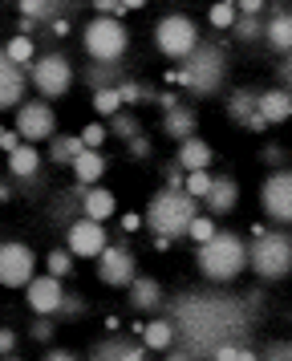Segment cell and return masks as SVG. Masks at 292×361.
I'll use <instances>...</instances> for the list:
<instances>
[{
    "label": "cell",
    "mask_w": 292,
    "mask_h": 361,
    "mask_svg": "<svg viewBox=\"0 0 292 361\" xmlns=\"http://www.w3.org/2000/svg\"><path fill=\"white\" fill-rule=\"evenodd\" d=\"M171 317L178 325V341L171 345V361L211 357L215 345L243 341L252 333V305L224 293H183L171 300Z\"/></svg>",
    "instance_id": "cell-1"
},
{
    "label": "cell",
    "mask_w": 292,
    "mask_h": 361,
    "mask_svg": "<svg viewBox=\"0 0 292 361\" xmlns=\"http://www.w3.org/2000/svg\"><path fill=\"white\" fill-rule=\"evenodd\" d=\"M195 264H199V272L215 284H227V280H236L240 272L252 268V244L236 235V231H215L207 244H195Z\"/></svg>",
    "instance_id": "cell-2"
},
{
    "label": "cell",
    "mask_w": 292,
    "mask_h": 361,
    "mask_svg": "<svg viewBox=\"0 0 292 361\" xmlns=\"http://www.w3.org/2000/svg\"><path fill=\"white\" fill-rule=\"evenodd\" d=\"M195 215H199V199L187 187H162L146 203V228L154 231V235L183 240V235H191Z\"/></svg>",
    "instance_id": "cell-3"
},
{
    "label": "cell",
    "mask_w": 292,
    "mask_h": 361,
    "mask_svg": "<svg viewBox=\"0 0 292 361\" xmlns=\"http://www.w3.org/2000/svg\"><path fill=\"white\" fill-rule=\"evenodd\" d=\"M224 78H227V57H224V49L211 45V41H199V49L178 61V85H183L187 94L211 98V94L224 90Z\"/></svg>",
    "instance_id": "cell-4"
},
{
    "label": "cell",
    "mask_w": 292,
    "mask_h": 361,
    "mask_svg": "<svg viewBox=\"0 0 292 361\" xmlns=\"http://www.w3.org/2000/svg\"><path fill=\"white\" fill-rule=\"evenodd\" d=\"M81 45L90 53V61H122L126 49H130V33L118 17L97 13V17L81 29Z\"/></svg>",
    "instance_id": "cell-5"
},
{
    "label": "cell",
    "mask_w": 292,
    "mask_h": 361,
    "mask_svg": "<svg viewBox=\"0 0 292 361\" xmlns=\"http://www.w3.org/2000/svg\"><path fill=\"white\" fill-rule=\"evenodd\" d=\"M252 272L260 280H284L292 272V235L288 231H264L252 240Z\"/></svg>",
    "instance_id": "cell-6"
},
{
    "label": "cell",
    "mask_w": 292,
    "mask_h": 361,
    "mask_svg": "<svg viewBox=\"0 0 292 361\" xmlns=\"http://www.w3.org/2000/svg\"><path fill=\"white\" fill-rule=\"evenodd\" d=\"M154 49H159L162 57H171V61L191 57V53L199 49V29H195V20L183 17V13L159 17V25H154Z\"/></svg>",
    "instance_id": "cell-7"
},
{
    "label": "cell",
    "mask_w": 292,
    "mask_h": 361,
    "mask_svg": "<svg viewBox=\"0 0 292 361\" xmlns=\"http://www.w3.org/2000/svg\"><path fill=\"white\" fill-rule=\"evenodd\" d=\"M73 61L65 53H41L37 61L29 66V82L41 98H65L69 85H73Z\"/></svg>",
    "instance_id": "cell-8"
},
{
    "label": "cell",
    "mask_w": 292,
    "mask_h": 361,
    "mask_svg": "<svg viewBox=\"0 0 292 361\" xmlns=\"http://www.w3.org/2000/svg\"><path fill=\"white\" fill-rule=\"evenodd\" d=\"M37 276V252L20 240L0 244V284L4 288H25Z\"/></svg>",
    "instance_id": "cell-9"
},
{
    "label": "cell",
    "mask_w": 292,
    "mask_h": 361,
    "mask_svg": "<svg viewBox=\"0 0 292 361\" xmlns=\"http://www.w3.org/2000/svg\"><path fill=\"white\" fill-rule=\"evenodd\" d=\"M260 207L272 224H292V171H272L260 183Z\"/></svg>",
    "instance_id": "cell-10"
},
{
    "label": "cell",
    "mask_w": 292,
    "mask_h": 361,
    "mask_svg": "<svg viewBox=\"0 0 292 361\" xmlns=\"http://www.w3.org/2000/svg\"><path fill=\"white\" fill-rule=\"evenodd\" d=\"M16 130H20L25 142H49V138H57V114H53L49 98L25 102L16 110Z\"/></svg>",
    "instance_id": "cell-11"
},
{
    "label": "cell",
    "mask_w": 292,
    "mask_h": 361,
    "mask_svg": "<svg viewBox=\"0 0 292 361\" xmlns=\"http://www.w3.org/2000/svg\"><path fill=\"white\" fill-rule=\"evenodd\" d=\"M65 247H69L78 260H97V256L110 247L106 224H102V219H90V215H81L78 224H69V231H65Z\"/></svg>",
    "instance_id": "cell-12"
},
{
    "label": "cell",
    "mask_w": 292,
    "mask_h": 361,
    "mask_svg": "<svg viewBox=\"0 0 292 361\" xmlns=\"http://www.w3.org/2000/svg\"><path fill=\"white\" fill-rule=\"evenodd\" d=\"M138 276V256L122 244H110L102 256H97V280L106 288H130Z\"/></svg>",
    "instance_id": "cell-13"
},
{
    "label": "cell",
    "mask_w": 292,
    "mask_h": 361,
    "mask_svg": "<svg viewBox=\"0 0 292 361\" xmlns=\"http://www.w3.org/2000/svg\"><path fill=\"white\" fill-rule=\"evenodd\" d=\"M25 305H29L37 317H57L65 309V284L61 276H53V272H41V276H32L25 284Z\"/></svg>",
    "instance_id": "cell-14"
},
{
    "label": "cell",
    "mask_w": 292,
    "mask_h": 361,
    "mask_svg": "<svg viewBox=\"0 0 292 361\" xmlns=\"http://www.w3.org/2000/svg\"><path fill=\"white\" fill-rule=\"evenodd\" d=\"M29 85V66H16L13 57L0 53V110H20Z\"/></svg>",
    "instance_id": "cell-15"
},
{
    "label": "cell",
    "mask_w": 292,
    "mask_h": 361,
    "mask_svg": "<svg viewBox=\"0 0 292 361\" xmlns=\"http://www.w3.org/2000/svg\"><path fill=\"white\" fill-rule=\"evenodd\" d=\"M146 353H150V345L142 341V333L134 337H122V333H110L106 341H97L94 349H90V357L97 361H146Z\"/></svg>",
    "instance_id": "cell-16"
},
{
    "label": "cell",
    "mask_w": 292,
    "mask_h": 361,
    "mask_svg": "<svg viewBox=\"0 0 292 361\" xmlns=\"http://www.w3.org/2000/svg\"><path fill=\"white\" fill-rule=\"evenodd\" d=\"M81 215H85V183H78L73 191H57L49 203V219L61 231H69V224H78Z\"/></svg>",
    "instance_id": "cell-17"
},
{
    "label": "cell",
    "mask_w": 292,
    "mask_h": 361,
    "mask_svg": "<svg viewBox=\"0 0 292 361\" xmlns=\"http://www.w3.org/2000/svg\"><path fill=\"white\" fill-rule=\"evenodd\" d=\"M203 207H207V215H231L240 207V183L231 175H215L211 191L203 195Z\"/></svg>",
    "instance_id": "cell-18"
},
{
    "label": "cell",
    "mask_w": 292,
    "mask_h": 361,
    "mask_svg": "<svg viewBox=\"0 0 292 361\" xmlns=\"http://www.w3.org/2000/svg\"><path fill=\"white\" fill-rule=\"evenodd\" d=\"M49 159L37 150V142H20V147L8 154V175L20 183H32V179H41V166H45Z\"/></svg>",
    "instance_id": "cell-19"
},
{
    "label": "cell",
    "mask_w": 292,
    "mask_h": 361,
    "mask_svg": "<svg viewBox=\"0 0 292 361\" xmlns=\"http://www.w3.org/2000/svg\"><path fill=\"white\" fill-rule=\"evenodd\" d=\"M73 4H78V0H16L20 17H37L41 25H53V20L69 17V13H73Z\"/></svg>",
    "instance_id": "cell-20"
},
{
    "label": "cell",
    "mask_w": 292,
    "mask_h": 361,
    "mask_svg": "<svg viewBox=\"0 0 292 361\" xmlns=\"http://www.w3.org/2000/svg\"><path fill=\"white\" fill-rule=\"evenodd\" d=\"M142 341L150 345V353H171V345L178 341V325L175 317H154L142 325Z\"/></svg>",
    "instance_id": "cell-21"
},
{
    "label": "cell",
    "mask_w": 292,
    "mask_h": 361,
    "mask_svg": "<svg viewBox=\"0 0 292 361\" xmlns=\"http://www.w3.org/2000/svg\"><path fill=\"white\" fill-rule=\"evenodd\" d=\"M264 41L276 53H292V13L288 8H272V17L264 25Z\"/></svg>",
    "instance_id": "cell-22"
},
{
    "label": "cell",
    "mask_w": 292,
    "mask_h": 361,
    "mask_svg": "<svg viewBox=\"0 0 292 361\" xmlns=\"http://www.w3.org/2000/svg\"><path fill=\"white\" fill-rule=\"evenodd\" d=\"M106 154H102V150H94V147H85L78 154V159H73V166H69V171H73V179L78 183H85V187H94V183H102V175H106Z\"/></svg>",
    "instance_id": "cell-23"
},
{
    "label": "cell",
    "mask_w": 292,
    "mask_h": 361,
    "mask_svg": "<svg viewBox=\"0 0 292 361\" xmlns=\"http://www.w3.org/2000/svg\"><path fill=\"white\" fill-rule=\"evenodd\" d=\"M85 215H90V219H102V224H110L114 215H118V195H114L110 187H102V183L85 187Z\"/></svg>",
    "instance_id": "cell-24"
},
{
    "label": "cell",
    "mask_w": 292,
    "mask_h": 361,
    "mask_svg": "<svg viewBox=\"0 0 292 361\" xmlns=\"http://www.w3.org/2000/svg\"><path fill=\"white\" fill-rule=\"evenodd\" d=\"M260 114L268 118L272 126L288 122V118H292V94L284 90V85H276V90H264V94H260Z\"/></svg>",
    "instance_id": "cell-25"
},
{
    "label": "cell",
    "mask_w": 292,
    "mask_h": 361,
    "mask_svg": "<svg viewBox=\"0 0 292 361\" xmlns=\"http://www.w3.org/2000/svg\"><path fill=\"white\" fill-rule=\"evenodd\" d=\"M162 130H166V138H175V142H187L199 130V114H195L191 106H175L171 114H162Z\"/></svg>",
    "instance_id": "cell-26"
},
{
    "label": "cell",
    "mask_w": 292,
    "mask_h": 361,
    "mask_svg": "<svg viewBox=\"0 0 292 361\" xmlns=\"http://www.w3.org/2000/svg\"><path fill=\"white\" fill-rule=\"evenodd\" d=\"M178 163L187 166V171H207L211 159H215V150H211L207 138H199V134H191L187 142H178V154H175Z\"/></svg>",
    "instance_id": "cell-27"
},
{
    "label": "cell",
    "mask_w": 292,
    "mask_h": 361,
    "mask_svg": "<svg viewBox=\"0 0 292 361\" xmlns=\"http://www.w3.org/2000/svg\"><path fill=\"white\" fill-rule=\"evenodd\" d=\"M260 110V90H252V85H240V90H231L227 94V118L231 122H248V118Z\"/></svg>",
    "instance_id": "cell-28"
},
{
    "label": "cell",
    "mask_w": 292,
    "mask_h": 361,
    "mask_svg": "<svg viewBox=\"0 0 292 361\" xmlns=\"http://www.w3.org/2000/svg\"><path fill=\"white\" fill-rule=\"evenodd\" d=\"M81 150H85V138L81 134H57V138H49V163L53 166H73Z\"/></svg>",
    "instance_id": "cell-29"
},
{
    "label": "cell",
    "mask_w": 292,
    "mask_h": 361,
    "mask_svg": "<svg viewBox=\"0 0 292 361\" xmlns=\"http://www.w3.org/2000/svg\"><path fill=\"white\" fill-rule=\"evenodd\" d=\"M130 309H159L162 305V284L154 276H134L130 284Z\"/></svg>",
    "instance_id": "cell-30"
},
{
    "label": "cell",
    "mask_w": 292,
    "mask_h": 361,
    "mask_svg": "<svg viewBox=\"0 0 292 361\" xmlns=\"http://www.w3.org/2000/svg\"><path fill=\"white\" fill-rule=\"evenodd\" d=\"M85 85L90 90H106V85H122V66L118 61H94V66H85Z\"/></svg>",
    "instance_id": "cell-31"
},
{
    "label": "cell",
    "mask_w": 292,
    "mask_h": 361,
    "mask_svg": "<svg viewBox=\"0 0 292 361\" xmlns=\"http://www.w3.org/2000/svg\"><path fill=\"white\" fill-rule=\"evenodd\" d=\"M90 106H94L97 118H106L110 122L118 110H126V102H122V94H118V85H106V90H94V98H90Z\"/></svg>",
    "instance_id": "cell-32"
},
{
    "label": "cell",
    "mask_w": 292,
    "mask_h": 361,
    "mask_svg": "<svg viewBox=\"0 0 292 361\" xmlns=\"http://www.w3.org/2000/svg\"><path fill=\"white\" fill-rule=\"evenodd\" d=\"M264 25H268L264 17H248V13H240V20L231 25V37H236L240 45H252V41H264Z\"/></svg>",
    "instance_id": "cell-33"
},
{
    "label": "cell",
    "mask_w": 292,
    "mask_h": 361,
    "mask_svg": "<svg viewBox=\"0 0 292 361\" xmlns=\"http://www.w3.org/2000/svg\"><path fill=\"white\" fill-rule=\"evenodd\" d=\"M4 57H13L16 66H32L41 53H37V45H32V37L29 33H16L8 45H4Z\"/></svg>",
    "instance_id": "cell-34"
},
{
    "label": "cell",
    "mask_w": 292,
    "mask_h": 361,
    "mask_svg": "<svg viewBox=\"0 0 292 361\" xmlns=\"http://www.w3.org/2000/svg\"><path fill=\"white\" fill-rule=\"evenodd\" d=\"M207 17H211V25H215V29H224V33H231V25L240 20V4H236V0H215Z\"/></svg>",
    "instance_id": "cell-35"
},
{
    "label": "cell",
    "mask_w": 292,
    "mask_h": 361,
    "mask_svg": "<svg viewBox=\"0 0 292 361\" xmlns=\"http://www.w3.org/2000/svg\"><path fill=\"white\" fill-rule=\"evenodd\" d=\"M110 134H114V138H122V142H130V138H138V134H142V122L130 114V110H118V114L110 118Z\"/></svg>",
    "instance_id": "cell-36"
},
{
    "label": "cell",
    "mask_w": 292,
    "mask_h": 361,
    "mask_svg": "<svg viewBox=\"0 0 292 361\" xmlns=\"http://www.w3.org/2000/svg\"><path fill=\"white\" fill-rule=\"evenodd\" d=\"M69 256H73L69 247H53V252L45 256V268L53 272V276H61V280L73 276V260H69Z\"/></svg>",
    "instance_id": "cell-37"
},
{
    "label": "cell",
    "mask_w": 292,
    "mask_h": 361,
    "mask_svg": "<svg viewBox=\"0 0 292 361\" xmlns=\"http://www.w3.org/2000/svg\"><path fill=\"white\" fill-rule=\"evenodd\" d=\"M211 183H215V175H211V171H187V191H191L199 203H203V195L211 191Z\"/></svg>",
    "instance_id": "cell-38"
},
{
    "label": "cell",
    "mask_w": 292,
    "mask_h": 361,
    "mask_svg": "<svg viewBox=\"0 0 292 361\" xmlns=\"http://www.w3.org/2000/svg\"><path fill=\"white\" fill-rule=\"evenodd\" d=\"M81 138H85V147L102 150V142L110 138V122L102 118V122H90V126H81Z\"/></svg>",
    "instance_id": "cell-39"
},
{
    "label": "cell",
    "mask_w": 292,
    "mask_h": 361,
    "mask_svg": "<svg viewBox=\"0 0 292 361\" xmlns=\"http://www.w3.org/2000/svg\"><path fill=\"white\" fill-rule=\"evenodd\" d=\"M215 215H195V224H191V240L195 244H207L211 235H215Z\"/></svg>",
    "instance_id": "cell-40"
},
{
    "label": "cell",
    "mask_w": 292,
    "mask_h": 361,
    "mask_svg": "<svg viewBox=\"0 0 292 361\" xmlns=\"http://www.w3.org/2000/svg\"><path fill=\"white\" fill-rule=\"evenodd\" d=\"M159 175H162V183H166V187H187V166L178 163V159H175V163H162Z\"/></svg>",
    "instance_id": "cell-41"
},
{
    "label": "cell",
    "mask_w": 292,
    "mask_h": 361,
    "mask_svg": "<svg viewBox=\"0 0 292 361\" xmlns=\"http://www.w3.org/2000/svg\"><path fill=\"white\" fill-rule=\"evenodd\" d=\"M53 333H57V325H53L49 317H41V321H32V329H29V337H32L37 345H49V341H53Z\"/></svg>",
    "instance_id": "cell-42"
},
{
    "label": "cell",
    "mask_w": 292,
    "mask_h": 361,
    "mask_svg": "<svg viewBox=\"0 0 292 361\" xmlns=\"http://www.w3.org/2000/svg\"><path fill=\"white\" fill-rule=\"evenodd\" d=\"M260 357H268V361H292V337H288V341L264 345V353H260Z\"/></svg>",
    "instance_id": "cell-43"
},
{
    "label": "cell",
    "mask_w": 292,
    "mask_h": 361,
    "mask_svg": "<svg viewBox=\"0 0 292 361\" xmlns=\"http://www.w3.org/2000/svg\"><path fill=\"white\" fill-rule=\"evenodd\" d=\"M126 150L134 154V159H150V150H154V147H150V138H146V134H138V138H130V142H126Z\"/></svg>",
    "instance_id": "cell-44"
},
{
    "label": "cell",
    "mask_w": 292,
    "mask_h": 361,
    "mask_svg": "<svg viewBox=\"0 0 292 361\" xmlns=\"http://www.w3.org/2000/svg\"><path fill=\"white\" fill-rule=\"evenodd\" d=\"M20 142H25V138H20V130H0V150H4V154H13L16 147H20Z\"/></svg>",
    "instance_id": "cell-45"
},
{
    "label": "cell",
    "mask_w": 292,
    "mask_h": 361,
    "mask_svg": "<svg viewBox=\"0 0 292 361\" xmlns=\"http://www.w3.org/2000/svg\"><path fill=\"white\" fill-rule=\"evenodd\" d=\"M97 13H106V17H118V13H126V4L122 0H94Z\"/></svg>",
    "instance_id": "cell-46"
},
{
    "label": "cell",
    "mask_w": 292,
    "mask_h": 361,
    "mask_svg": "<svg viewBox=\"0 0 292 361\" xmlns=\"http://www.w3.org/2000/svg\"><path fill=\"white\" fill-rule=\"evenodd\" d=\"M0 353H4V357H16V333H13V329H4V333H0Z\"/></svg>",
    "instance_id": "cell-47"
},
{
    "label": "cell",
    "mask_w": 292,
    "mask_h": 361,
    "mask_svg": "<svg viewBox=\"0 0 292 361\" xmlns=\"http://www.w3.org/2000/svg\"><path fill=\"white\" fill-rule=\"evenodd\" d=\"M243 126H248V130H252V134H264V130H268V126H272V122H268V118H264V114H260V110H256V114L248 118Z\"/></svg>",
    "instance_id": "cell-48"
},
{
    "label": "cell",
    "mask_w": 292,
    "mask_h": 361,
    "mask_svg": "<svg viewBox=\"0 0 292 361\" xmlns=\"http://www.w3.org/2000/svg\"><path fill=\"white\" fill-rule=\"evenodd\" d=\"M45 361H73V349H61V345H49Z\"/></svg>",
    "instance_id": "cell-49"
},
{
    "label": "cell",
    "mask_w": 292,
    "mask_h": 361,
    "mask_svg": "<svg viewBox=\"0 0 292 361\" xmlns=\"http://www.w3.org/2000/svg\"><path fill=\"white\" fill-rule=\"evenodd\" d=\"M240 4V13H248V17H264V0H236Z\"/></svg>",
    "instance_id": "cell-50"
},
{
    "label": "cell",
    "mask_w": 292,
    "mask_h": 361,
    "mask_svg": "<svg viewBox=\"0 0 292 361\" xmlns=\"http://www.w3.org/2000/svg\"><path fill=\"white\" fill-rule=\"evenodd\" d=\"M154 106H159L162 114H171V110H175V106H183V102H178L175 94H159V98H154Z\"/></svg>",
    "instance_id": "cell-51"
},
{
    "label": "cell",
    "mask_w": 292,
    "mask_h": 361,
    "mask_svg": "<svg viewBox=\"0 0 292 361\" xmlns=\"http://www.w3.org/2000/svg\"><path fill=\"white\" fill-rule=\"evenodd\" d=\"M122 228H126V231H138V228H146V215H122Z\"/></svg>",
    "instance_id": "cell-52"
},
{
    "label": "cell",
    "mask_w": 292,
    "mask_h": 361,
    "mask_svg": "<svg viewBox=\"0 0 292 361\" xmlns=\"http://www.w3.org/2000/svg\"><path fill=\"white\" fill-rule=\"evenodd\" d=\"M280 82H284V90L292 94V53H288V61L280 66Z\"/></svg>",
    "instance_id": "cell-53"
},
{
    "label": "cell",
    "mask_w": 292,
    "mask_h": 361,
    "mask_svg": "<svg viewBox=\"0 0 292 361\" xmlns=\"http://www.w3.org/2000/svg\"><path fill=\"white\" fill-rule=\"evenodd\" d=\"M49 33H53V37H69V17L53 20V25H49Z\"/></svg>",
    "instance_id": "cell-54"
},
{
    "label": "cell",
    "mask_w": 292,
    "mask_h": 361,
    "mask_svg": "<svg viewBox=\"0 0 292 361\" xmlns=\"http://www.w3.org/2000/svg\"><path fill=\"white\" fill-rule=\"evenodd\" d=\"M61 312H73V317H78V312H85V305H81L78 296H65V309Z\"/></svg>",
    "instance_id": "cell-55"
},
{
    "label": "cell",
    "mask_w": 292,
    "mask_h": 361,
    "mask_svg": "<svg viewBox=\"0 0 292 361\" xmlns=\"http://www.w3.org/2000/svg\"><path fill=\"white\" fill-rule=\"evenodd\" d=\"M264 159H268V163H280V159H284V150H280V147H264Z\"/></svg>",
    "instance_id": "cell-56"
},
{
    "label": "cell",
    "mask_w": 292,
    "mask_h": 361,
    "mask_svg": "<svg viewBox=\"0 0 292 361\" xmlns=\"http://www.w3.org/2000/svg\"><path fill=\"white\" fill-rule=\"evenodd\" d=\"M122 4H126V8H146L150 0H122Z\"/></svg>",
    "instance_id": "cell-57"
}]
</instances>
